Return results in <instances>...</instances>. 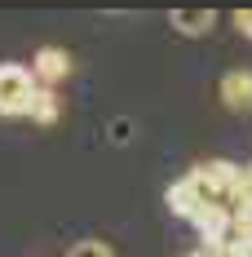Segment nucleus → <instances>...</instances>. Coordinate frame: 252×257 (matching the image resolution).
<instances>
[{
	"instance_id": "obj_1",
	"label": "nucleus",
	"mask_w": 252,
	"mask_h": 257,
	"mask_svg": "<svg viewBox=\"0 0 252 257\" xmlns=\"http://www.w3.org/2000/svg\"><path fill=\"white\" fill-rule=\"evenodd\" d=\"M31 93H36V76H31V67L0 62V115H27Z\"/></svg>"
},
{
	"instance_id": "obj_2",
	"label": "nucleus",
	"mask_w": 252,
	"mask_h": 257,
	"mask_svg": "<svg viewBox=\"0 0 252 257\" xmlns=\"http://www.w3.org/2000/svg\"><path fill=\"white\" fill-rule=\"evenodd\" d=\"M31 76H36V84H40V89L62 84V80L71 76V58H67V49H40V53H36Z\"/></svg>"
},
{
	"instance_id": "obj_3",
	"label": "nucleus",
	"mask_w": 252,
	"mask_h": 257,
	"mask_svg": "<svg viewBox=\"0 0 252 257\" xmlns=\"http://www.w3.org/2000/svg\"><path fill=\"white\" fill-rule=\"evenodd\" d=\"M217 93H221V102H226L234 115H248L252 111V71H230Z\"/></svg>"
},
{
	"instance_id": "obj_4",
	"label": "nucleus",
	"mask_w": 252,
	"mask_h": 257,
	"mask_svg": "<svg viewBox=\"0 0 252 257\" xmlns=\"http://www.w3.org/2000/svg\"><path fill=\"white\" fill-rule=\"evenodd\" d=\"M164 200H168V208H173L177 217H186V222H195V226H199L203 217H208V213H203V208H199V200H195V191L186 186V178H181V182H173Z\"/></svg>"
},
{
	"instance_id": "obj_5",
	"label": "nucleus",
	"mask_w": 252,
	"mask_h": 257,
	"mask_svg": "<svg viewBox=\"0 0 252 257\" xmlns=\"http://www.w3.org/2000/svg\"><path fill=\"white\" fill-rule=\"evenodd\" d=\"M173 27L186 31V36H208V31L217 27V14H212V9H177Z\"/></svg>"
},
{
	"instance_id": "obj_6",
	"label": "nucleus",
	"mask_w": 252,
	"mask_h": 257,
	"mask_svg": "<svg viewBox=\"0 0 252 257\" xmlns=\"http://www.w3.org/2000/svg\"><path fill=\"white\" fill-rule=\"evenodd\" d=\"M27 115H31L36 124H53V120L62 115V102H58V93L36 84V93H31V106H27Z\"/></svg>"
},
{
	"instance_id": "obj_7",
	"label": "nucleus",
	"mask_w": 252,
	"mask_h": 257,
	"mask_svg": "<svg viewBox=\"0 0 252 257\" xmlns=\"http://www.w3.org/2000/svg\"><path fill=\"white\" fill-rule=\"evenodd\" d=\"M71 257H115V248L106 239H80L76 248H71Z\"/></svg>"
},
{
	"instance_id": "obj_8",
	"label": "nucleus",
	"mask_w": 252,
	"mask_h": 257,
	"mask_svg": "<svg viewBox=\"0 0 252 257\" xmlns=\"http://www.w3.org/2000/svg\"><path fill=\"white\" fill-rule=\"evenodd\" d=\"M234 27H239V36L252 40V9H239V14H234Z\"/></svg>"
},
{
	"instance_id": "obj_9",
	"label": "nucleus",
	"mask_w": 252,
	"mask_h": 257,
	"mask_svg": "<svg viewBox=\"0 0 252 257\" xmlns=\"http://www.w3.org/2000/svg\"><path fill=\"white\" fill-rule=\"evenodd\" d=\"M190 257H221V253H208V248H195Z\"/></svg>"
},
{
	"instance_id": "obj_10",
	"label": "nucleus",
	"mask_w": 252,
	"mask_h": 257,
	"mask_svg": "<svg viewBox=\"0 0 252 257\" xmlns=\"http://www.w3.org/2000/svg\"><path fill=\"white\" fill-rule=\"evenodd\" d=\"M248 182H252V164H248Z\"/></svg>"
}]
</instances>
